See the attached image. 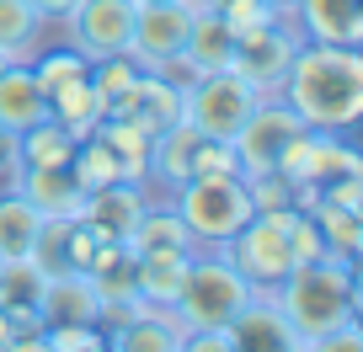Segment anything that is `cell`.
Returning <instances> with one entry per match:
<instances>
[{
    "mask_svg": "<svg viewBox=\"0 0 363 352\" xmlns=\"http://www.w3.org/2000/svg\"><path fill=\"white\" fill-rule=\"evenodd\" d=\"M193 251H134V294L139 305H160L166 310L182 288V273H187Z\"/></svg>",
    "mask_w": 363,
    "mask_h": 352,
    "instance_id": "cell-20",
    "label": "cell"
},
{
    "mask_svg": "<svg viewBox=\"0 0 363 352\" xmlns=\"http://www.w3.org/2000/svg\"><path fill=\"white\" fill-rule=\"evenodd\" d=\"M134 11H139V0H75V11L65 16L69 48H80L86 59L128 54V38H134Z\"/></svg>",
    "mask_w": 363,
    "mask_h": 352,
    "instance_id": "cell-8",
    "label": "cell"
},
{
    "mask_svg": "<svg viewBox=\"0 0 363 352\" xmlns=\"http://www.w3.org/2000/svg\"><path fill=\"white\" fill-rule=\"evenodd\" d=\"M113 113L118 118H134V123L150 128V134H160L166 123H177V118H182V91L171 86L166 75H155V69H139L134 86L118 96Z\"/></svg>",
    "mask_w": 363,
    "mask_h": 352,
    "instance_id": "cell-16",
    "label": "cell"
},
{
    "mask_svg": "<svg viewBox=\"0 0 363 352\" xmlns=\"http://www.w3.org/2000/svg\"><path fill=\"white\" fill-rule=\"evenodd\" d=\"M11 187L43 219H75L80 214V198H86V187L75 182V171H69V166H22Z\"/></svg>",
    "mask_w": 363,
    "mask_h": 352,
    "instance_id": "cell-15",
    "label": "cell"
},
{
    "mask_svg": "<svg viewBox=\"0 0 363 352\" xmlns=\"http://www.w3.org/2000/svg\"><path fill=\"white\" fill-rule=\"evenodd\" d=\"M251 294H257V288L235 273V261L219 246H203V256L193 251L187 273H182V288H177V299H171L166 310L177 315L182 331H208V326H230L235 310L246 305Z\"/></svg>",
    "mask_w": 363,
    "mask_h": 352,
    "instance_id": "cell-3",
    "label": "cell"
},
{
    "mask_svg": "<svg viewBox=\"0 0 363 352\" xmlns=\"http://www.w3.org/2000/svg\"><path fill=\"white\" fill-rule=\"evenodd\" d=\"M6 64H11V59H6V54H0V69H6Z\"/></svg>",
    "mask_w": 363,
    "mask_h": 352,
    "instance_id": "cell-33",
    "label": "cell"
},
{
    "mask_svg": "<svg viewBox=\"0 0 363 352\" xmlns=\"http://www.w3.org/2000/svg\"><path fill=\"white\" fill-rule=\"evenodd\" d=\"M272 294L294 326L299 347H315V336H326L331 326L358 315V267L337 256H310V261H294V273Z\"/></svg>",
    "mask_w": 363,
    "mask_h": 352,
    "instance_id": "cell-2",
    "label": "cell"
},
{
    "mask_svg": "<svg viewBox=\"0 0 363 352\" xmlns=\"http://www.w3.org/2000/svg\"><path fill=\"white\" fill-rule=\"evenodd\" d=\"M289 22H294V33L305 43L358 48L363 43V0H294Z\"/></svg>",
    "mask_w": 363,
    "mask_h": 352,
    "instance_id": "cell-13",
    "label": "cell"
},
{
    "mask_svg": "<svg viewBox=\"0 0 363 352\" xmlns=\"http://www.w3.org/2000/svg\"><path fill=\"white\" fill-rule=\"evenodd\" d=\"M267 11H272V16H284V22H289V11H294V0H267Z\"/></svg>",
    "mask_w": 363,
    "mask_h": 352,
    "instance_id": "cell-32",
    "label": "cell"
},
{
    "mask_svg": "<svg viewBox=\"0 0 363 352\" xmlns=\"http://www.w3.org/2000/svg\"><path fill=\"white\" fill-rule=\"evenodd\" d=\"M33 310H38L43 326H59V320H96L102 299H96V283H91L86 267H59V273H43ZM96 326H102V320H96Z\"/></svg>",
    "mask_w": 363,
    "mask_h": 352,
    "instance_id": "cell-12",
    "label": "cell"
},
{
    "mask_svg": "<svg viewBox=\"0 0 363 352\" xmlns=\"http://www.w3.org/2000/svg\"><path fill=\"white\" fill-rule=\"evenodd\" d=\"M38 33H43V16L27 0H0V54L6 59H33Z\"/></svg>",
    "mask_w": 363,
    "mask_h": 352,
    "instance_id": "cell-25",
    "label": "cell"
},
{
    "mask_svg": "<svg viewBox=\"0 0 363 352\" xmlns=\"http://www.w3.org/2000/svg\"><path fill=\"white\" fill-rule=\"evenodd\" d=\"M128 251H198L193 246V235H187V225H182V214L177 208H155V203H145V214H139V225H134V235L123 240Z\"/></svg>",
    "mask_w": 363,
    "mask_h": 352,
    "instance_id": "cell-23",
    "label": "cell"
},
{
    "mask_svg": "<svg viewBox=\"0 0 363 352\" xmlns=\"http://www.w3.org/2000/svg\"><path fill=\"white\" fill-rule=\"evenodd\" d=\"M305 43V38L294 33V22H262L251 27V33L235 38V69L251 80V86H262L267 96H278V86H284V69L289 59H294V48Z\"/></svg>",
    "mask_w": 363,
    "mask_h": 352,
    "instance_id": "cell-9",
    "label": "cell"
},
{
    "mask_svg": "<svg viewBox=\"0 0 363 352\" xmlns=\"http://www.w3.org/2000/svg\"><path fill=\"white\" fill-rule=\"evenodd\" d=\"M27 6H33L43 22H65V16L75 11V0H27Z\"/></svg>",
    "mask_w": 363,
    "mask_h": 352,
    "instance_id": "cell-31",
    "label": "cell"
},
{
    "mask_svg": "<svg viewBox=\"0 0 363 352\" xmlns=\"http://www.w3.org/2000/svg\"><path fill=\"white\" fill-rule=\"evenodd\" d=\"M48 118V96L38 86L33 64L27 59H11V64L0 69V128L6 134H27L33 123Z\"/></svg>",
    "mask_w": 363,
    "mask_h": 352,
    "instance_id": "cell-17",
    "label": "cell"
},
{
    "mask_svg": "<svg viewBox=\"0 0 363 352\" xmlns=\"http://www.w3.org/2000/svg\"><path fill=\"white\" fill-rule=\"evenodd\" d=\"M16 171H22V155H16V134L0 128V187L16 182Z\"/></svg>",
    "mask_w": 363,
    "mask_h": 352,
    "instance_id": "cell-30",
    "label": "cell"
},
{
    "mask_svg": "<svg viewBox=\"0 0 363 352\" xmlns=\"http://www.w3.org/2000/svg\"><path fill=\"white\" fill-rule=\"evenodd\" d=\"M230 171H240L235 166V149H230V139H198V149H193V176H230Z\"/></svg>",
    "mask_w": 363,
    "mask_h": 352,
    "instance_id": "cell-27",
    "label": "cell"
},
{
    "mask_svg": "<svg viewBox=\"0 0 363 352\" xmlns=\"http://www.w3.org/2000/svg\"><path fill=\"white\" fill-rule=\"evenodd\" d=\"M145 182H107V187H91L86 198H80V225L91 229V235L102 240H128L139 225V214H145Z\"/></svg>",
    "mask_w": 363,
    "mask_h": 352,
    "instance_id": "cell-11",
    "label": "cell"
},
{
    "mask_svg": "<svg viewBox=\"0 0 363 352\" xmlns=\"http://www.w3.org/2000/svg\"><path fill=\"white\" fill-rule=\"evenodd\" d=\"M187 27H193V11H187L182 0H145V6L134 11V38H128V54H134L145 69H155V64H166V59L182 54Z\"/></svg>",
    "mask_w": 363,
    "mask_h": 352,
    "instance_id": "cell-10",
    "label": "cell"
},
{
    "mask_svg": "<svg viewBox=\"0 0 363 352\" xmlns=\"http://www.w3.org/2000/svg\"><path fill=\"white\" fill-rule=\"evenodd\" d=\"M16 155H22V166H69L75 134H69L59 118H43V123H33L27 134H16Z\"/></svg>",
    "mask_w": 363,
    "mask_h": 352,
    "instance_id": "cell-24",
    "label": "cell"
},
{
    "mask_svg": "<svg viewBox=\"0 0 363 352\" xmlns=\"http://www.w3.org/2000/svg\"><path fill=\"white\" fill-rule=\"evenodd\" d=\"M352 347H363V320L358 315L342 320V326H331L326 336H315V347H310V352H352Z\"/></svg>",
    "mask_w": 363,
    "mask_h": 352,
    "instance_id": "cell-29",
    "label": "cell"
},
{
    "mask_svg": "<svg viewBox=\"0 0 363 352\" xmlns=\"http://www.w3.org/2000/svg\"><path fill=\"white\" fill-rule=\"evenodd\" d=\"M289 107L310 128H358L363 118V54L342 43H299L278 86Z\"/></svg>",
    "mask_w": 363,
    "mask_h": 352,
    "instance_id": "cell-1",
    "label": "cell"
},
{
    "mask_svg": "<svg viewBox=\"0 0 363 352\" xmlns=\"http://www.w3.org/2000/svg\"><path fill=\"white\" fill-rule=\"evenodd\" d=\"M38 229H43V214L16 187H0V261H22L33 251Z\"/></svg>",
    "mask_w": 363,
    "mask_h": 352,
    "instance_id": "cell-22",
    "label": "cell"
},
{
    "mask_svg": "<svg viewBox=\"0 0 363 352\" xmlns=\"http://www.w3.org/2000/svg\"><path fill=\"white\" fill-rule=\"evenodd\" d=\"M305 214L315 219L326 256H337V261H358V246H363V208L337 203V198H320V193H315V203H310Z\"/></svg>",
    "mask_w": 363,
    "mask_h": 352,
    "instance_id": "cell-21",
    "label": "cell"
},
{
    "mask_svg": "<svg viewBox=\"0 0 363 352\" xmlns=\"http://www.w3.org/2000/svg\"><path fill=\"white\" fill-rule=\"evenodd\" d=\"M294 214H299V208H267V214H251L246 225L219 246L251 288H278L289 273H294V246H289V225H294Z\"/></svg>",
    "mask_w": 363,
    "mask_h": 352,
    "instance_id": "cell-5",
    "label": "cell"
},
{
    "mask_svg": "<svg viewBox=\"0 0 363 352\" xmlns=\"http://www.w3.org/2000/svg\"><path fill=\"white\" fill-rule=\"evenodd\" d=\"M182 336H187V331H182L177 315L160 310V305H139L128 320L107 326V341H113L118 352H177Z\"/></svg>",
    "mask_w": 363,
    "mask_h": 352,
    "instance_id": "cell-18",
    "label": "cell"
},
{
    "mask_svg": "<svg viewBox=\"0 0 363 352\" xmlns=\"http://www.w3.org/2000/svg\"><path fill=\"white\" fill-rule=\"evenodd\" d=\"M139 6H145V0H139Z\"/></svg>",
    "mask_w": 363,
    "mask_h": 352,
    "instance_id": "cell-35",
    "label": "cell"
},
{
    "mask_svg": "<svg viewBox=\"0 0 363 352\" xmlns=\"http://www.w3.org/2000/svg\"><path fill=\"white\" fill-rule=\"evenodd\" d=\"M0 267H6V261H0Z\"/></svg>",
    "mask_w": 363,
    "mask_h": 352,
    "instance_id": "cell-34",
    "label": "cell"
},
{
    "mask_svg": "<svg viewBox=\"0 0 363 352\" xmlns=\"http://www.w3.org/2000/svg\"><path fill=\"white\" fill-rule=\"evenodd\" d=\"M107 347V331L96 320H59V326H43L38 336V352H96Z\"/></svg>",
    "mask_w": 363,
    "mask_h": 352,
    "instance_id": "cell-26",
    "label": "cell"
},
{
    "mask_svg": "<svg viewBox=\"0 0 363 352\" xmlns=\"http://www.w3.org/2000/svg\"><path fill=\"white\" fill-rule=\"evenodd\" d=\"M219 16H225L235 33H251V27H262V22H272V11H267V0H225L219 6ZM284 22V16H278Z\"/></svg>",
    "mask_w": 363,
    "mask_h": 352,
    "instance_id": "cell-28",
    "label": "cell"
},
{
    "mask_svg": "<svg viewBox=\"0 0 363 352\" xmlns=\"http://www.w3.org/2000/svg\"><path fill=\"white\" fill-rule=\"evenodd\" d=\"M171 193H177L171 208L182 214L193 246H225V240L257 214V208H251V187H246L240 171H230V176H187V182L171 187Z\"/></svg>",
    "mask_w": 363,
    "mask_h": 352,
    "instance_id": "cell-4",
    "label": "cell"
},
{
    "mask_svg": "<svg viewBox=\"0 0 363 352\" xmlns=\"http://www.w3.org/2000/svg\"><path fill=\"white\" fill-rule=\"evenodd\" d=\"M230 336H235V347H278V352H299V336H294V326H289V315L278 310V294H272V288H257V294H251L246 305L235 310V320H230Z\"/></svg>",
    "mask_w": 363,
    "mask_h": 352,
    "instance_id": "cell-14",
    "label": "cell"
},
{
    "mask_svg": "<svg viewBox=\"0 0 363 352\" xmlns=\"http://www.w3.org/2000/svg\"><path fill=\"white\" fill-rule=\"evenodd\" d=\"M262 96L267 91L251 86L240 69H203V75H193L187 91H182V118L208 139H230Z\"/></svg>",
    "mask_w": 363,
    "mask_h": 352,
    "instance_id": "cell-6",
    "label": "cell"
},
{
    "mask_svg": "<svg viewBox=\"0 0 363 352\" xmlns=\"http://www.w3.org/2000/svg\"><path fill=\"white\" fill-rule=\"evenodd\" d=\"M235 27L219 11H193V27H187V43H182V59L203 75V69H235Z\"/></svg>",
    "mask_w": 363,
    "mask_h": 352,
    "instance_id": "cell-19",
    "label": "cell"
},
{
    "mask_svg": "<svg viewBox=\"0 0 363 352\" xmlns=\"http://www.w3.org/2000/svg\"><path fill=\"white\" fill-rule=\"evenodd\" d=\"M305 128H310V123L284 102V96H262V102L246 113V123L230 134V149H235L240 176H267V171H278L284 149L294 144Z\"/></svg>",
    "mask_w": 363,
    "mask_h": 352,
    "instance_id": "cell-7",
    "label": "cell"
}]
</instances>
